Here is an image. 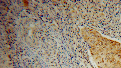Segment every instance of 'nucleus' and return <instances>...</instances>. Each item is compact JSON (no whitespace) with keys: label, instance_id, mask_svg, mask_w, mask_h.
I'll list each match as a JSON object with an SVG mask.
<instances>
[{"label":"nucleus","instance_id":"1","mask_svg":"<svg viewBox=\"0 0 121 68\" xmlns=\"http://www.w3.org/2000/svg\"><path fill=\"white\" fill-rule=\"evenodd\" d=\"M80 32L98 68H121V43L103 36L91 28H82Z\"/></svg>","mask_w":121,"mask_h":68}]
</instances>
